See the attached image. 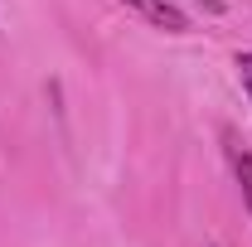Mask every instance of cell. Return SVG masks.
I'll return each mask as SVG.
<instances>
[{
    "label": "cell",
    "mask_w": 252,
    "mask_h": 247,
    "mask_svg": "<svg viewBox=\"0 0 252 247\" xmlns=\"http://www.w3.org/2000/svg\"><path fill=\"white\" fill-rule=\"evenodd\" d=\"M238 78H243V88L252 93V54H238Z\"/></svg>",
    "instance_id": "cell-3"
},
{
    "label": "cell",
    "mask_w": 252,
    "mask_h": 247,
    "mask_svg": "<svg viewBox=\"0 0 252 247\" xmlns=\"http://www.w3.org/2000/svg\"><path fill=\"white\" fill-rule=\"evenodd\" d=\"M122 5H131L146 25H156V30H165V34H189V15L175 0H122Z\"/></svg>",
    "instance_id": "cell-1"
},
{
    "label": "cell",
    "mask_w": 252,
    "mask_h": 247,
    "mask_svg": "<svg viewBox=\"0 0 252 247\" xmlns=\"http://www.w3.org/2000/svg\"><path fill=\"white\" fill-rule=\"evenodd\" d=\"M223 151H228V165H233V175H238V185H243V199H248V214H252V151L243 146V136L228 126L223 131Z\"/></svg>",
    "instance_id": "cell-2"
}]
</instances>
